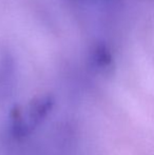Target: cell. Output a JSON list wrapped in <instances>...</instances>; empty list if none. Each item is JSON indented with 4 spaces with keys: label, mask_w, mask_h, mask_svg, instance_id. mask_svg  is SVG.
<instances>
[{
    "label": "cell",
    "mask_w": 154,
    "mask_h": 155,
    "mask_svg": "<svg viewBox=\"0 0 154 155\" xmlns=\"http://www.w3.org/2000/svg\"><path fill=\"white\" fill-rule=\"evenodd\" d=\"M54 107V97L50 94L32 99L25 108H16L12 112V133L17 138L31 134L44 121Z\"/></svg>",
    "instance_id": "1"
},
{
    "label": "cell",
    "mask_w": 154,
    "mask_h": 155,
    "mask_svg": "<svg viewBox=\"0 0 154 155\" xmlns=\"http://www.w3.org/2000/svg\"><path fill=\"white\" fill-rule=\"evenodd\" d=\"M15 67L8 55L0 56V101L8 99L14 91Z\"/></svg>",
    "instance_id": "2"
},
{
    "label": "cell",
    "mask_w": 154,
    "mask_h": 155,
    "mask_svg": "<svg viewBox=\"0 0 154 155\" xmlns=\"http://www.w3.org/2000/svg\"><path fill=\"white\" fill-rule=\"evenodd\" d=\"M113 57L108 49V47L103 43H99L91 52V64L95 70L99 72H106L112 67Z\"/></svg>",
    "instance_id": "3"
}]
</instances>
